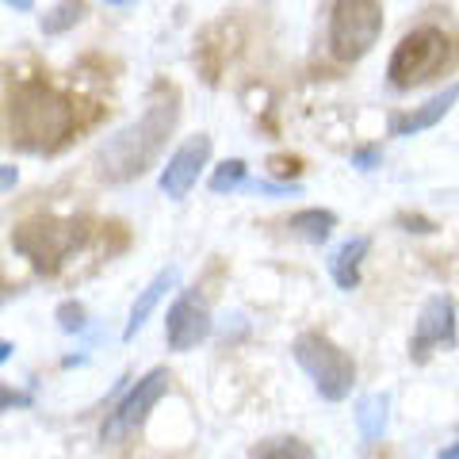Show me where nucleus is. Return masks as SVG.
I'll list each match as a JSON object with an SVG mask.
<instances>
[{"label": "nucleus", "instance_id": "nucleus-11", "mask_svg": "<svg viewBox=\"0 0 459 459\" xmlns=\"http://www.w3.org/2000/svg\"><path fill=\"white\" fill-rule=\"evenodd\" d=\"M455 100H459V84L452 81L448 89H440L437 96H429L421 108H413L406 115H398V119L391 123V134L394 138H410V134H421V131H433V126L455 108Z\"/></svg>", "mask_w": 459, "mask_h": 459}, {"label": "nucleus", "instance_id": "nucleus-26", "mask_svg": "<svg viewBox=\"0 0 459 459\" xmlns=\"http://www.w3.org/2000/svg\"><path fill=\"white\" fill-rule=\"evenodd\" d=\"M437 459H459V440H455V444H448V448H444Z\"/></svg>", "mask_w": 459, "mask_h": 459}, {"label": "nucleus", "instance_id": "nucleus-13", "mask_svg": "<svg viewBox=\"0 0 459 459\" xmlns=\"http://www.w3.org/2000/svg\"><path fill=\"white\" fill-rule=\"evenodd\" d=\"M368 249H371V241L364 234L341 241L333 249V256H329V276H333L341 291H356V287H360V264H364Z\"/></svg>", "mask_w": 459, "mask_h": 459}, {"label": "nucleus", "instance_id": "nucleus-15", "mask_svg": "<svg viewBox=\"0 0 459 459\" xmlns=\"http://www.w3.org/2000/svg\"><path fill=\"white\" fill-rule=\"evenodd\" d=\"M287 230H291L295 238L310 241V246H325L329 234L337 230V214L325 211V207H307V211H295L291 219H287Z\"/></svg>", "mask_w": 459, "mask_h": 459}, {"label": "nucleus", "instance_id": "nucleus-28", "mask_svg": "<svg viewBox=\"0 0 459 459\" xmlns=\"http://www.w3.org/2000/svg\"><path fill=\"white\" fill-rule=\"evenodd\" d=\"M104 4H111V8H126V4H134V0H104Z\"/></svg>", "mask_w": 459, "mask_h": 459}, {"label": "nucleus", "instance_id": "nucleus-2", "mask_svg": "<svg viewBox=\"0 0 459 459\" xmlns=\"http://www.w3.org/2000/svg\"><path fill=\"white\" fill-rule=\"evenodd\" d=\"M180 119V108H177V96H165V100H153V104L142 111V119L126 123L123 131H115L104 146L96 150V172L111 184H126V180H138L157 157H161L165 142L172 134V126Z\"/></svg>", "mask_w": 459, "mask_h": 459}, {"label": "nucleus", "instance_id": "nucleus-16", "mask_svg": "<svg viewBox=\"0 0 459 459\" xmlns=\"http://www.w3.org/2000/svg\"><path fill=\"white\" fill-rule=\"evenodd\" d=\"M249 459H314V448L299 437H268L249 448Z\"/></svg>", "mask_w": 459, "mask_h": 459}, {"label": "nucleus", "instance_id": "nucleus-6", "mask_svg": "<svg viewBox=\"0 0 459 459\" xmlns=\"http://www.w3.org/2000/svg\"><path fill=\"white\" fill-rule=\"evenodd\" d=\"M84 238H89L84 222L39 219V222H23L16 234H12V249H16L20 256H27L39 272H57V264H62Z\"/></svg>", "mask_w": 459, "mask_h": 459}, {"label": "nucleus", "instance_id": "nucleus-22", "mask_svg": "<svg viewBox=\"0 0 459 459\" xmlns=\"http://www.w3.org/2000/svg\"><path fill=\"white\" fill-rule=\"evenodd\" d=\"M0 406H4V410H12V406L27 410V406H31V394H23V391H8V386H4V394H0Z\"/></svg>", "mask_w": 459, "mask_h": 459}, {"label": "nucleus", "instance_id": "nucleus-9", "mask_svg": "<svg viewBox=\"0 0 459 459\" xmlns=\"http://www.w3.org/2000/svg\"><path fill=\"white\" fill-rule=\"evenodd\" d=\"M455 344V303L448 295H433L421 307L418 322H413V337H410V360L425 364L437 349H452Z\"/></svg>", "mask_w": 459, "mask_h": 459}, {"label": "nucleus", "instance_id": "nucleus-14", "mask_svg": "<svg viewBox=\"0 0 459 459\" xmlns=\"http://www.w3.org/2000/svg\"><path fill=\"white\" fill-rule=\"evenodd\" d=\"M386 421H391V394L386 391L356 398V429H360L364 440H379L386 433Z\"/></svg>", "mask_w": 459, "mask_h": 459}, {"label": "nucleus", "instance_id": "nucleus-17", "mask_svg": "<svg viewBox=\"0 0 459 459\" xmlns=\"http://www.w3.org/2000/svg\"><path fill=\"white\" fill-rule=\"evenodd\" d=\"M81 20H84V4H81V0H57L54 8L42 12L39 31L42 35H65V31H74Z\"/></svg>", "mask_w": 459, "mask_h": 459}, {"label": "nucleus", "instance_id": "nucleus-1", "mask_svg": "<svg viewBox=\"0 0 459 459\" xmlns=\"http://www.w3.org/2000/svg\"><path fill=\"white\" fill-rule=\"evenodd\" d=\"M4 119H8V142H16V146L31 153L62 150L77 131V108L42 81H20L16 89H8Z\"/></svg>", "mask_w": 459, "mask_h": 459}, {"label": "nucleus", "instance_id": "nucleus-19", "mask_svg": "<svg viewBox=\"0 0 459 459\" xmlns=\"http://www.w3.org/2000/svg\"><path fill=\"white\" fill-rule=\"evenodd\" d=\"M57 325H62V333H81V329H84V307L74 303V299L62 303V307H57Z\"/></svg>", "mask_w": 459, "mask_h": 459}, {"label": "nucleus", "instance_id": "nucleus-7", "mask_svg": "<svg viewBox=\"0 0 459 459\" xmlns=\"http://www.w3.org/2000/svg\"><path fill=\"white\" fill-rule=\"evenodd\" d=\"M169 383H172V376H169V368H153V371H146L131 391H126L123 398H119V406L111 410V418L104 421V429H100V440L104 444H115L119 437H126L131 429H138L142 421L150 418V410L161 402L165 394H169Z\"/></svg>", "mask_w": 459, "mask_h": 459}, {"label": "nucleus", "instance_id": "nucleus-27", "mask_svg": "<svg viewBox=\"0 0 459 459\" xmlns=\"http://www.w3.org/2000/svg\"><path fill=\"white\" fill-rule=\"evenodd\" d=\"M0 360H4V364L12 360V341H4V344H0Z\"/></svg>", "mask_w": 459, "mask_h": 459}, {"label": "nucleus", "instance_id": "nucleus-18", "mask_svg": "<svg viewBox=\"0 0 459 459\" xmlns=\"http://www.w3.org/2000/svg\"><path fill=\"white\" fill-rule=\"evenodd\" d=\"M246 184H249V165L241 161V157H230V161H222L211 172V192H219V195L246 192Z\"/></svg>", "mask_w": 459, "mask_h": 459}, {"label": "nucleus", "instance_id": "nucleus-24", "mask_svg": "<svg viewBox=\"0 0 459 459\" xmlns=\"http://www.w3.org/2000/svg\"><path fill=\"white\" fill-rule=\"evenodd\" d=\"M4 172H0V177H4V192H12L16 188V180H20V172H16V165H0Z\"/></svg>", "mask_w": 459, "mask_h": 459}, {"label": "nucleus", "instance_id": "nucleus-25", "mask_svg": "<svg viewBox=\"0 0 459 459\" xmlns=\"http://www.w3.org/2000/svg\"><path fill=\"white\" fill-rule=\"evenodd\" d=\"M8 8H16V12H31L35 8V0H4Z\"/></svg>", "mask_w": 459, "mask_h": 459}, {"label": "nucleus", "instance_id": "nucleus-4", "mask_svg": "<svg viewBox=\"0 0 459 459\" xmlns=\"http://www.w3.org/2000/svg\"><path fill=\"white\" fill-rule=\"evenodd\" d=\"M291 352H295V364L307 371L314 391H318L325 402H344L352 394L356 360L341 349V344L329 341L325 333H314V329L310 333H299L295 344H291Z\"/></svg>", "mask_w": 459, "mask_h": 459}, {"label": "nucleus", "instance_id": "nucleus-21", "mask_svg": "<svg viewBox=\"0 0 459 459\" xmlns=\"http://www.w3.org/2000/svg\"><path fill=\"white\" fill-rule=\"evenodd\" d=\"M379 150H360V153H352V169H364V172H371L379 165Z\"/></svg>", "mask_w": 459, "mask_h": 459}, {"label": "nucleus", "instance_id": "nucleus-10", "mask_svg": "<svg viewBox=\"0 0 459 459\" xmlns=\"http://www.w3.org/2000/svg\"><path fill=\"white\" fill-rule=\"evenodd\" d=\"M211 161V138L207 134H192L184 146L172 150L169 165L157 177V188H161L169 199H188V192L199 184V172Z\"/></svg>", "mask_w": 459, "mask_h": 459}, {"label": "nucleus", "instance_id": "nucleus-12", "mask_svg": "<svg viewBox=\"0 0 459 459\" xmlns=\"http://www.w3.org/2000/svg\"><path fill=\"white\" fill-rule=\"evenodd\" d=\"M177 283H180V268H177V264H169V268L157 272V276H153L146 287H142V295L134 299L131 314H126V325H123V337H126V341H134V337H138V329L150 322V314L161 307V299H165Z\"/></svg>", "mask_w": 459, "mask_h": 459}, {"label": "nucleus", "instance_id": "nucleus-5", "mask_svg": "<svg viewBox=\"0 0 459 459\" xmlns=\"http://www.w3.org/2000/svg\"><path fill=\"white\" fill-rule=\"evenodd\" d=\"M383 35V4L379 0H333L329 8V54L337 62H360Z\"/></svg>", "mask_w": 459, "mask_h": 459}, {"label": "nucleus", "instance_id": "nucleus-3", "mask_svg": "<svg viewBox=\"0 0 459 459\" xmlns=\"http://www.w3.org/2000/svg\"><path fill=\"white\" fill-rule=\"evenodd\" d=\"M452 39L440 31V27H413L394 47L391 62H386V81L394 84L398 92H410L418 84L440 77L444 69L452 65Z\"/></svg>", "mask_w": 459, "mask_h": 459}, {"label": "nucleus", "instance_id": "nucleus-23", "mask_svg": "<svg viewBox=\"0 0 459 459\" xmlns=\"http://www.w3.org/2000/svg\"><path fill=\"white\" fill-rule=\"evenodd\" d=\"M272 172H276V177H287V180H295L299 177V161H287V157H272Z\"/></svg>", "mask_w": 459, "mask_h": 459}, {"label": "nucleus", "instance_id": "nucleus-20", "mask_svg": "<svg viewBox=\"0 0 459 459\" xmlns=\"http://www.w3.org/2000/svg\"><path fill=\"white\" fill-rule=\"evenodd\" d=\"M398 226L406 230V234H437V222L421 219V214H398Z\"/></svg>", "mask_w": 459, "mask_h": 459}, {"label": "nucleus", "instance_id": "nucleus-8", "mask_svg": "<svg viewBox=\"0 0 459 459\" xmlns=\"http://www.w3.org/2000/svg\"><path fill=\"white\" fill-rule=\"evenodd\" d=\"M211 310L204 303V295L199 291H180L177 303L169 307V318H165V344L172 352H192L195 344H204L211 337Z\"/></svg>", "mask_w": 459, "mask_h": 459}]
</instances>
